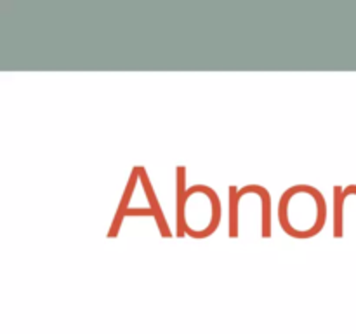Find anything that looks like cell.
Returning <instances> with one entry per match:
<instances>
[{"label":"cell","instance_id":"4","mask_svg":"<svg viewBox=\"0 0 356 334\" xmlns=\"http://www.w3.org/2000/svg\"><path fill=\"white\" fill-rule=\"evenodd\" d=\"M138 181H139V166H136L134 169H132L131 177H129V183H127V186H125L124 195H122V200H120V204H118L117 214H115L113 223H111L110 232H108V237H110V239H115V237L118 235V232H120L122 221H124V214H125V211L129 209V200L132 198V193H134Z\"/></svg>","mask_w":356,"mask_h":334},{"label":"cell","instance_id":"5","mask_svg":"<svg viewBox=\"0 0 356 334\" xmlns=\"http://www.w3.org/2000/svg\"><path fill=\"white\" fill-rule=\"evenodd\" d=\"M350 195H356V184H350L348 188L334 186V237H343L344 225V202Z\"/></svg>","mask_w":356,"mask_h":334},{"label":"cell","instance_id":"7","mask_svg":"<svg viewBox=\"0 0 356 334\" xmlns=\"http://www.w3.org/2000/svg\"><path fill=\"white\" fill-rule=\"evenodd\" d=\"M127 216H152V218L155 219V211H153L152 207H129L127 211H125L124 219L127 218Z\"/></svg>","mask_w":356,"mask_h":334},{"label":"cell","instance_id":"6","mask_svg":"<svg viewBox=\"0 0 356 334\" xmlns=\"http://www.w3.org/2000/svg\"><path fill=\"white\" fill-rule=\"evenodd\" d=\"M236 195H238V188L233 184L229 186V239H236L238 237V200H236Z\"/></svg>","mask_w":356,"mask_h":334},{"label":"cell","instance_id":"1","mask_svg":"<svg viewBox=\"0 0 356 334\" xmlns=\"http://www.w3.org/2000/svg\"><path fill=\"white\" fill-rule=\"evenodd\" d=\"M177 237L207 239L221 223V200L211 186L186 188V167H176Z\"/></svg>","mask_w":356,"mask_h":334},{"label":"cell","instance_id":"2","mask_svg":"<svg viewBox=\"0 0 356 334\" xmlns=\"http://www.w3.org/2000/svg\"><path fill=\"white\" fill-rule=\"evenodd\" d=\"M278 221L294 239H312L327 223V202L312 184H296L284 191L278 204Z\"/></svg>","mask_w":356,"mask_h":334},{"label":"cell","instance_id":"3","mask_svg":"<svg viewBox=\"0 0 356 334\" xmlns=\"http://www.w3.org/2000/svg\"><path fill=\"white\" fill-rule=\"evenodd\" d=\"M139 183H141L143 190H145L146 198H148V202H149V207L155 211V221H156V225H159L160 235H162L163 239H170V237H172V233H170L165 216H163L162 207H160V202H159V198H156L155 188H153V184H152V181H149L148 174H146L145 167H141V166H139Z\"/></svg>","mask_w":356,"mask_h":334}]
</instances>
